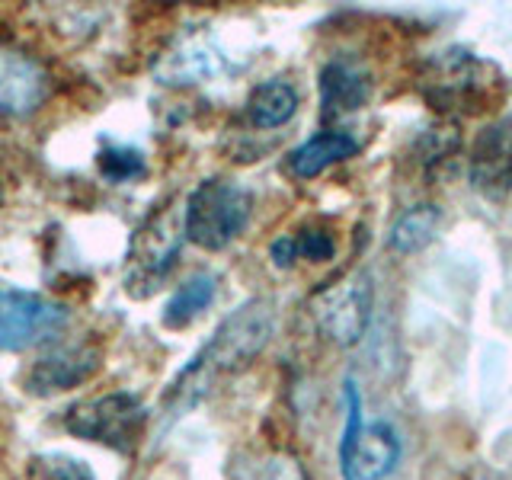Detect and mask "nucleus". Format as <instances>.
<instances>
[{"label": "nucleus", "mask_w": 512, "mask_h": 480, "mask_svg": "<svg viewBox=\"0 0 512 480\" xmlns=\"http://www.w3.org/2000/svg\"><path fill=\"white\" fill-rule=\"evenodd\" d=\"M503 74L493 61L480 58L461 45L442 48L432 55L420 71V93L429 109L442 116H477L493 100H500L506 84Z\"/></svg>", "instance_id": "nucleus-2"}, {"label": "nucleus", "mask_w": 512, "mask_h": 480, "mask_svg": "<svg viewBox=\"0 0 512 480\" xmlns=\"http://www.w3.org/2000/svg\"><path fill=\"white\" fill-rule=\"evenodd\" d=\"M359 151V141L349 132H340V128H327V132H317L314 138H308L301 148L292 151L288 157V167H292L295 176L301 180H311V176H320L327 167L340 164V160L352 157Z\"/></svg>", "instance_id": "nucleus-14"}, {"label": "nucleus", "mask_w": 512, "mask_h": 480, "mask_svg": "<svg viewBox=\"0 0 512 480\" xmlns=\"http://www.w3.org/2000/svg\"><path fill=\"white\" fill-rule=\"evenodd\" d=\"M52 96V77L23 48L0 42V119L32 116Z\"/></svg>", "instance_id": "nucleus-8"}, {"label": "nucleus", "mask_w": 512, "mask_h": 480, "mask_svg": "<svg viewBox=\"0 0 512 480\" xmlns=\"http://www.w3.org/2000/svg\"><path fill=\"white\" fill-rule=\"evenodd\" d=\"M186 240L183 212L160 208L141 224L132 237V247L125 256V292L132 298H151L167 282L170 269L180 260V247Z\"/></svg>", "instance_id": "nucleus-5"}, {"label": "nucleus", "mask_w": 512, "mask_h": 480, "mask_svg": "<svg viewBox=\"0 0 512 480\" xmlns=\"http://www.w3.org/2000/svg\"><path fill=\"white\" fill-rule=\"evenodd\" d=\"M298 112V90L288 80H263L247 100V119L256 128H282Z\"/></svg>", "instance_id": "nucleus-16"}, {"label": "nucleus", "mask_w": 512, "mask_h": 480, "mask_svg": "<svg viewBox=\"0 0 512 480\" xmlns=\"http://www.w3.org/2000/svg\"><path fill=\"white\" fill-rule=\"evenodd\" d=\"M311 314L317 330L336 346H356L372 320V282L365 272H352L324 285L311 298Z\"/></svg>", "instance_id": "nucleus-7"}, {"label": "nucleus", "mask_w": 512, "mask_h": 480, "mask_svg": "<svg viewBox=\"0 0 512 480\" xmlns=\"http://www.w3.org/2000/svg\"><path fill=\"white\" fill-rule=\"evenodd\" d=\"M439 224H442V208L432 205V202H420V205H410L404 208L388 231V247L400 256H410V253H420L426 250L432 240L439 234Z\"/></svg>", "instance_id": "nucleus-15"}, {"label": "nucleus", "mask_w": 512, "mask_h": 480, "mask_svg": "<svg viewBox=\"0 0 512 480\" xmlns=\"http://www.w3.org/2000/svg\"><path fill=\"white\" fill-rule=\"evenodd\" d=\"M224 64V55H218L212 45L202 39H189L183 45H176L173 52H167L157 64L160 84H202V80L215 77Z\"/></svg>", "instance_id": "nucleus-13"}, {"label": "nucleus", "mask_w": 512, "mask_h": 480, "mask_svg": "<svg viewBox=\"0 0 512 480\" xmlns=\"http://www.w3.org/2000/svg\"><path fill=\"white\" fill-rule=\"evenodd\" d=\"M253 212V196L234 180H212L199 183L189 192L183 208V231L202 250H224L244 234Z\"/></svg>", "instance_id": "nucleus-3"}, {"label": "nucleus", "mask_w": 512, "mask_h": 480, "mask_svg": "<svg viewBox=\"0 0 512 480\" xmlns=\"http://www.w3.org/2000/svg\"><path fill=\"white\" fill-rule=\"evenodd\" d=\"M269 256H272V263L276 266H282V269H288V266H295V260H298V250H295V237H279L276 244L269 247Z\"/></svg>", "instance_id": "nucleus-22"}, {"label": "nucleus", "mask_w": 512, "mask_h": 480, "mask_svg": "<svg viewBox=\"0 0 512 480\" xmlns=\"http://www.w3.org/2000/svg\"><path fill=\"white\" fill-rule=\"evenodd\" d=\"M26 480H96V474L84 461L64 452L32 455L26 464Z\"/></svg>", "instance_id": "nucleus-18"}, {"label": "nucleus", "mask_w": 512, "mask_h": 480, "mask_svg": "<svg viewBox=\"0 0 512 480\" xmlns=\"http://www.w3.org/2000/svg\"><path fill=\"white\" fill-rule=\"evenodd\" d=\"M295 250H298V260H314V263H324L336 253V240L330 231L324 228H304L298 237H295Z\"/></svg>", "instance_id": "nucleus-20"}, {"label": "nucleus", "mask_w": 512, "mask_h": 480, "mask_svg": "<svg viewBox=\"0 0 512 480\" xmlns=\"http://www.w3.org/2000/svg\"><path fill=\"white\" fill-rule=\"evenodd\" d=\"M103 352L93 343H74V346H58L45 352L26 372V391L32 397H52L68 388L84 384L96 368H100Z\"/></svg>", "instance_id": "nucleus-10"}, {"label": "nucleus", "mask_w": 512, "mask_h": 480, "mask_svg": "<svg viewBox=\"0 0 512 480\" xmlns=\"http://www.w3.org/2000/svg\"><path fill=\"white\" fill-rule=\"evenodd\" d=\"M215 276L212 272H199V276H192L186 279L176 292L170 295L167 301V308H164V327L170 330H180L186 324H192L208 304H212L215 298Z\"/></svg>", "instance_id": "nucleus-17"}, {"label": "nucleus", "mask_w": 512, "mask_h": 480, "mask_svg": "<svg viewBox=\"0 0 512 480\" xmlns=\"http://www.w3.org/2000/svg\"><path fill=\"white\" fill-rule=\"evenodd\" d=\"M71 311L26 288L0 285V352H23L42 346L68 327Z\"/></svg>", "instance_id": "nucleus-6"}, {"label": "nucleus", "mask_w": 512, "mask_h": 480, "mask_svg": "<svg viewBox=\"0 0 512 480\" xmlns=\"http://www.w3.org/2000/svg\"><path fill=\"white\" fill-rule=\"evenodd\" d=\"M100 164V173L106 176L109 183H125V180H135V176L144 173V157L135 148H119V144H109V148L100 151L96 157Z\"/></svg>", "instance_id": "nucleus-19"}, {"label": "nucleus", "mask_w": 512, "mask_h": 480, "mask_svg": "<svg viewBox=\"0 0 512 480\" xmlns=\"http://www.w3.org/2000/svg\"><path fill=\"white\" fill-rule=\"evenodd\" d=\"M400 461V436L388 423L362 426L356 439L340 445V464L346 480H384Z\"/></svg>", "instance_id": "nucleus-11"}, {"label": "nucleus", "mask_w": 512, "mask_h": 480, "mask_svg": "<svg viewBox=\"0 0 512 480\" xmlns=\"http://www.w3.org/2000/svg\"><path fill=\"white\" fill-rule=\"evenodd\" d=\"M276 330V304L269 298H250L221 320L215 336L202 346V352L192 359L176 381L164 394V416H183L189 407H196L199 400L212 391V384L224 375H234L240 368H247Z\"/></svg>", "instance_id": "nucleus-1"}, {"label": "nucleus", "mask_w": 512, "mask_h": 480, "mask_svg": "<svg viewBox=\"0 0 512 480\" xmlns=\"http://www.w3.org/2000/svg\"><path fill=\"white\" fill-rule=\"evenodd\" d=\"M372 96V77L356 61L333 58L320 71V112L327 119L349 116L368 103Z\"/></svg>", "instance_id": "nucleus-12"}, {"label": "nucleus", "mask_w": 512, "mask_h": 480, "mask_svg": "<svg viewBox=\"0 0 512 480\" xmlns=\"http://www.w3.org/2000/svg\"><path fill=\"white\" fill-rule=\"evenodd\" d=\"M471 186L487 199H503L512 189V116L490 122L468 154Z\"/></svg>", "instance_id": "nucleus-9"}, {"label": "nucleus", "mask_w": 512, "mask_h": 480, "mask_svg": "<svg viewBox=\"0 0 512 480\" xmlns=\"http://www.w3.org/2000/svg\"><path fill=\"white\" fill-rule=\"evenodd\" d=\"M64 429L77 439H87L96 445H106L112 452L132 455L144 439V426H148V410L128 391L77 400L64 410Z\"/></svg>", "instance_id": "nucleus-4"}, {"label": "nucleus", "mask_w": 512, "mask_h": 480, "mask_svg": "<svg viewBox=\"0 0 512 480\" xmlns=\"http://www.w3.org/2000/svg\"><path fill=\"white\" fill-rule=\"evenodd\" d=\"M247 480H304L298 461L292 458H266L260 468H253Z\"/></svg>", "instance_id": "nucleus-21"}]
</instances>
